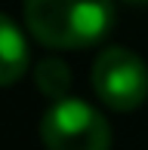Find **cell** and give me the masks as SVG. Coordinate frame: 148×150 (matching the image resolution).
Wrapping results in <instances>:
<instances>
[{
  "label": "cell",
  "mask_w": 148,
  "mask_h": 150,
  "mask_svg": "<svg viewBox=\"0 0 148 150\" xmlns=\"http://www.w3.org/2000/svg\"><path fill=\"white\" fill-rule=\"evenodd\" d=\"M34 83L43 95H50L52 101L68 98V86H71V67L62 58H43L34 71Z\"/></svg>",
  "instance_id": "obj_5"
},
{
  "label": "cell",
  "mask_w": 148,
  "mask_h": 150,
  "mask_svg": "<svg viewBox=\"0 0 148 150\" xmlns=\"http://www.w3.org/2000/svg\"><path fill=\"white\" fill-rule=\"evenodd\" d=\"M40 138L46 150H108L111 129L105 117L80 98L52 101L40 120Z\"/></svg>",
  "instance_id": "obj_2"
},
{
  "label": "cell",
  "mask_w": 148,
  "mask_h": 150,
  "mask_svg": "<svg viewBox=\"0 0 148 150\" xmlns=\"http://www.w3.org/2000/svg\"><path fill=\"white\" fill-rule=\"evenodd\" d=\"M111 22L114 0H25V25L50 49H86Z\"/></svg>",
  "instance_id": "obj_1"
},
{
  "label": "cell",
  "mask_w": 148,
  "mask_h": 150,
  "mask_svg": "<svg viewBox=\"0 0 148 150\" xmlns=\"http://www.w3.org/2000/svg\"><path fill=\"white\" fill-rule=\"evenodd\" d=\"M93 89L114 110H136L148 95V67L133 49L111 46L93 64Z\"/></svg>",
  "instance_id": "obj_3"
},
{
  "label": "cell",
  "mask_w": 148,
  "mask_h": 150,
  "mask_svg": "<svg viewBox=\"0 0 148 150\" xmlns=\"http://www.w3.org/2000/svg\"><path fill=\"white\" fill-rule=\"evenodd\" d=\"M28 71V43L22 31L0 16V86H12Z\"/></svg>",
  "instance_id": "obj_4"
},
{
  "label": "cell",
  "mask_w": 148,
  "mask_h": 150,
  "mask_svg": "<svg viewBox=\"0 0 148 150\" xmlns=\"http://www.w3.org/2000/svg\"><path fill=\"white\" fill-rule=\"evenodd\" d=\"M126 3H136V6H148V0H126Z\"/></svg>",
  "instance_id": "obj_6"
}]
</instances>
